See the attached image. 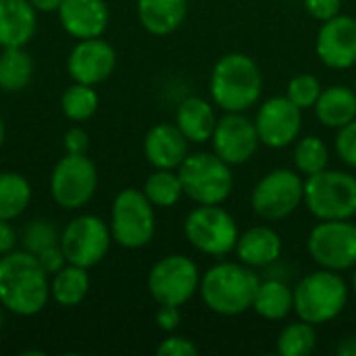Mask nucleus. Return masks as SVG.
I'll list each match as a JSON object with an SVG mask.
<instances>
[{
	"label": "nucleus",
	"mask_w": 356,
	"mask_h": 356,
	"mask_svg": "<svg viewBox=\"0 0 356 356\" xmlns=\"http://www.w3.org/2000/svg\"><path fill=\"white\" fill-rule=\"evenodd\" d=\"M50 300L48 273L27 250L0 257V307L19 317H33Z\"/></svg>",
	"instance_id": "1"
},
{
	"label": "nucleus",
	"mask_w": 356,
	"mask_h": 356,
	"mask_svg": "<svg viewBox=\"0 0 356 356\" xmlns=\"http://www.w3.org/2000/svg\"><path fill=\"white\" fill-rule=\"evenodd\" d=\"M209 92L213 104L223 113H246L263 94L261 67L244 52L223 54L211 71Z\"/></svg>",
	"instance_id": "2"
},
{
	"label": "nucleus",
	"mask_w": 356,
	"mask_h": 356,
	"mask_svg": "<svg viewBox=\"0 0 356 356\" xmlns=\"http://www.w3.org/2000/svg\"><path fill=\"white\" fill-rule=\"evenodd\" d=\"M259 275L244 263L223 261L207 269L198 294L209 311L221 317H238L252 311L259 290Z\"/></svg>",
	"instance_id": "3"
},
{
	"label": "nucleus",
	"mask_w": 356,
	"mask_h": 356,
	"mask_svg": "<svg viewBox=\"0 0 356 356\" xmlns=\"http://www.w3.org/2000/svg\"><path fill=\"white\" fill-rule=\"evenodd\" d=\"M346 280L330 269L305 275L294 286V313L311 325H325L338 319L348 305Z\"/></svg>",
	"instance_id": "4"
},
{
	"label": "nucleus",
	"mask_w": 356,
	"mask_h": 356,
	"mask_svg": "<svg viewBox=\"0 0 356 356\" xmlns=\"http://www.w3.org/2000/svg\"><path fill=\"white\" fill-rule=\"evenodd\" d=\"M305 207L319 221L356 217V175L327 167L305 177Z\"/></svg>",
	"instance_id": "5"
},
{
	"label": "nucleus",
	"mask_w": 356,
	"mask_h": 356,
	"mask_svg": "<svg viewBox=\"0 0 356 356\" xmlns=\"http://www.w3.org/2000/svg\"><path fill=\"white\" fill-rule=\"evenodd\" d=\"M184 196L196 204H223L234 190L232 165L215 152H194L177 169Z\"/></svg>",
	"instance_id": "6"
},
{
	"label": "nucleus",
	"mask_w": 356,
	"mask_h": 356,
	"mask_svg": "<svg viewBox=\"0 0 356 356\" xmlns=\"http://www.w3.org/2000/svg\"><path fill=\"white\" fill-rule=\"evenodd\" d=\"M108 227L113 234V242H117L121 248L138 250L148 246L156 234V215L152 202L142 190H121L115 196Z\"/></svg>",
	"instance_id": "7"
},
{
	"label": "nucleus",
	"mask_w": 356,
	"mask_h": 356,
	"mask_svg": "<svg viewBox=\"0 0 356 356\" xmlns=\"http://www.w3.org/2000/svg\"><path fill=\"white\" fill-rule=\"evenodd\" d=\"M305 204V177L296 169L265 173L250 192V207L263 221H284Z\"/></svg>",
	"instance_id": "8"
},
{
	"label": "nucleus",
	"mask_w": 356,
	"mask_h": 356,
	"mask_svg": "<svg viewBox=\"0 0 356 356\" xmlns=\"http://www.w3.org/2000/svg\"><path fill=\"white\" fill-rule=\"evenodd\" d=\"M184 236L200 254L221 259L234 252L240 229L221 204H198L184 221Z\"/></svg>",
	"instance_id": "9"
},
{
	"label": "nucleus",
	"mask_w": 356,
	"mask_h": 356,
	"mask_svg": "<svg viewBox=\"0 0 356 356\" xmlns=\"http://www.w3.org/2000/svg\"><path fill=\"white\" fill-rule=\"evenodd\" d=\"M202 273L186 254H167L148 271V292L159 307H184L200 288Z\"/></svg>",
	"instance_id": "10"
},
{
	"label": "nucleus",
	"mask_w": 356,
	"mask_h": 356,
	"mask_svg": "<svg viewBox=\"0 0 356 356\" xmlns=\"http://www.w3.org/2000/svg\"><path fill=\"white\" fill-rule=\"evenodd\" d=\"M307 252L319 269L336 273L353 271L356 265V223L353 219L319 221L309 232Z\"/></svg>",
	"instance_id": "11"
},
{
	"label": "nucleus",
	"mask_w": 356,
	"mask_h": 356,
	"mask_svg": "<svg viewBox=\"0 0 356 356\" xmlns=\"http://www.w3.org/2000/svg\"><path fill=\"white\" fill-rule=\"evenodd\" d=\"M98 188V171L86 154H65L52 169L50 194L52 200L65 211L86 207Z\"/></svg>",
	"instance_id": "12"
},
{
	"label": "nucleus",
	"mask_w": 356,
	"mask_h": 356,
	"mask_svg": "<svg viewBox=\"0 0 356 356\" xmlns=\"http://www.w3.org/2000/svg\"><path fill=\"white\" fill-rule=\"evenodd\" d=\"M113 234L106 221L96 215H79L60 232L58 244L67 263L90 269L98 265L111 248Z\"/></svg>",
	"instance_id": "13"
},
{
	"label": "nucleus",
	"mask_w": 356,
	"mask_h": 356,
	"mask_svg": "<svg viewBox=\"0 0 356 356\" xmlns=\"http://www.w3.org/2000/svg\"><path fill=\"white\" fill-rule=\"evenodd\" d=\"M254 125L263 146L273 150L288 148L302 134V108H298L286 94L267 98L257 111Z\"/></svg>",
	"instance_id": "14"
},
{
	"label": "nucleus",
	"mask_w": 356,
	"mask_h": 356,
	"mask_svg": "<svg viewBox=\"0 0 356 356\" xmlns=\"http://www.w3.org/2000/svg\"><path fill=\"white\" fill-rule=\"evenodd\" d=\"M211 146L232 167L248 163L261 146L254 119L246 117V113H225L217 119Z\"/></svg>",
	"instance_id": "15"
},
{
	"label": "nucleus",
	"mask_w": 356,
	"mask_h": 356,
	"mask_svg": "<svg viewBox=\"0 0 356 356\" xmlns=\"http://www.w3.org/2000/svg\"><path fill=\"white\" fill-rule=\"evenodd\" d=\"M317 58L336 71L356 67V19L350 15H336L321 23L315 38Z\"/></svg>",
	"instance_id": "16"
},
{
	"label": "nucleus",
	"mask_w": 356,
	"mask_h": 356,
	"mask_svg": "<svg viewBox=\"0 0 356 356\" xmlns=\"http://www.w3.org/2000/svg\"><path fill=\"white\" fill-rule=\"evenodd\" d=\"M117 67L115 48L100 38L79 40L67 56V73L73 81L98 86L113 75Z\"/></svg>",
	"instance_id": "17"
},
{
	"label": "nucleus",
	"mask_w": 356,
	"mask_h": 356,
	"mask_svg": "<svg viewBox=\"0 0 356 356\" xmlns=\"http://www.w3.org/2000/svg\"><path fill=\"white\" fill-rule=\"evenodd\" d=\"M56 13L63 29L75 40L100 38L111 19L104 0H63Z\"/></svg>",
	"instance_id": "18"
},
{
	"label": "nucleus",
	"mask_w": 356,
	"mask_h": 356,
	"mask_svg": "<svg viewBox=\"0 0 356 356\" xmlns=\"http://www.w3.org/2000/svg\"><path fill=\"white\" fill-rule=\"evenodd\" d=\"M190 154V142L175 123H156L144 136V156L154 169H179Z\"/></svg>",
	"instance_id": "19"
},
{
	"label": "nucleus",
	"mask_w": 356,
	"mask_h": 356,
	"mask_svg": "<svg viewBox=\"0 0 356 356\" xmlns=\"http://www.w3.org/2000/svg\"><path fill=\"white\" fill-rule=\"evenodd\" d=\"M282 250H284L282 236L269 225L248 227L246 232L240 234L236 248H234L238 261L252 269L273 265L282 257Z\"/></svg>",
	"instance_id": "20"
},
{
	"label": "nucleus",
	"mask_w": 356,
	"mask_h": 356,
	"mask_svg": "<svg viewBox=\"0 0 356 356\" xmlns=\"http://www.w3.org/2000/svg\"><path fill=\"white\" fill-rule=\"evenodd\" d=\"M38 29V10L29 0H0V48L27 46Z\"/></svg>",
	"instance_id": "21"
},
{
	"label": "nucleus",
	"mask_w": 356,
	"mask_h": 356,
	"mask_svg": "<svg viewBox=\"0 0 356 356\" xmlns=\"http://www.w3.org/2000/svg\"><path fill=\"white\" fill-rule=\"evenodd\" d=\"M175 125L190 144H204L213 138L217 115L209 100L200 96H188L175 108Z\"/></svg>",
	"instance_id": "22"
},
{
	"label": "nucleus",
	"mask_w": 356,
	"mask_h": 356,
	"mask_svg": "<svg viewBox=\"0 0 356 356\" xmlns=\"http://www.w3.org/2000/svg\"><path fill=\"white\" fill-rule=\"evenodd\" d=\"M138 19L152 35H169L188 17V0H138Z\"/></svg>",
	"instance_id": "23"
},
{
	"label": "nucleus",
	"mask_w": 356,
	"mask_h": 356,
	"mask_svg": "<svg viewBox=\"0 0 356 356\" xmlns=\"http://www.w3.org/2000/svg\"><path fill=\"white\" fill-rule=\"evenodd\" d=\"M315 108V117L321 125L330 129H340L356 119V92L348 86H330L323 88Z\"/></svg>",
	"instance_id": "24"
},
{
	"label": "nucleus",
	"mask_w": 356,
	"mask_h": 356,
	"mask_svg": "<svg viewBox=\"0 0 356 356\" xmlns=\"http://www.w3.org/2000/svg\"><path fill=\"white\" fill-rule=\"evenodd\" d=\"M252 311L265 321H284L294 311V288L282 280L261 282Z\"/></svg>",
	"instance_id": "25"
},
{
	"label": "nucleus",
	"mask_w": 356,
	"mask_h": 356,
	"mask_svg": "<svg viewBox=\"0 0 356 356\" xmlns=\"http://www.w3.org/2000/svg\"><path fill=\"white\" fill-rule=\"evenodd\" d=\"M33 58L25 46L2 48L0 52V90L15 94L25 90L33 79Z\"/></svg>",
	"instance_id": "26"
},
{
	"label": "nucleus",
	"mask_w": 356,
	"mask_h": 356,
	"mask_svg": "<svg viewBox=\"0 0 356 356\" xmlns=\"http://www.w3.org/2000/svg\"><path fill=\"white\" fill-rule=\"evenodd\" d=\"M90 292L88 269L67 263L50 280V298L65 309L77 307Z\"/></svg>",
	"instance_id": "27"
},
{
	"label": "nucleus",
	"mask_w": 356,
	"mask_h": 356,
	"mask_svg": "<svg viewBox=\"0 0 356 356\" xmlns=\"http://www.w3.org/2000/svg\"><path fill=\"white\" fill-rule=\"evenodd\" d=\"M31 202V184L15 171L0 173V219L13 221L21 217Z\"/></svg>",
	"instance_id": "28"
},
{
	"label": "nucleus",
	"mask_w": 356,
	"mask_h": 356,
	"mask_svg": "<svg viewBox=\"0 0 356 356\" xmlns=\"http://www.w3.org/2000/svg\"><path fill=\"white\" fill-rule=\"evenodd\" d=\"M142 192L152 202V207L159 209L175 207L184 196V186L177 169H154V173L146 177Z\"/></svg>",
	"instance_id": "29"
},
{
	"label": "nucleus",
	"mask_w": 356,
	"mask_h": 356,
	"mask_svg": "<svg viewBox=\"0 0 356 356\" xmlns=\"http://www.w3.org/2000/svg\"><path fill=\"white\" fill-rule=\"evenodd\" d=\"M330 167V148L319 136H300L294 142V169L309 177Z\"/></svg>",
	"instance_id": "30"
},
{
	"label": "nucleus",
	"mask_w": 356,
	"mask_h": 356,
	"mask_svg": "<svg viewBox=\"0 0 356 356\" xmlns=\"http://www.w3.org/2000/svg\"><path fill=\"white\" fill-rule=\"evenodd\" d=\"M98 104H100V98L94 86H86L77 81H73V86H69L60 96L63 115L75 123L92 119L98 111Z\"/></svg>",
	"instance_id": "31"
},
{
	"label": "nucleus",
	"mask_w": 356,
	"mask_h": 356,
	"mask_svg": "<svg viewBox=\"0 0 356 356\" xmlns=\"http://www.w3.org/2000/svg\"><path fill=\"white\" fill-rule=\"evenodd\" d=\"M277 353L282 356H309L317 348V332L315 325L298 319L294 323H288L275 344Z\"/></svg>",
	"instance_id": "32"
},
{
	"label": "nucleus",
	"mask_w": 356,
	"mask_h": 356,
	"mask_svg": "<svg viewBox=\"0 0 356 356\" xmlns=\"http://www.w3.org/2000/svg\"><path fill=\"white\" fill-rule=\"evenodd\" d=\"M323 92V86L319 81V77L311 75V73H298L288 81L286 88V96L302 111H309L317 104L319 96Z\"/></svg>",
	"instance_id": "33"
},
{
	"label": "nucleus",
	"mask_w": 356,
	"mask_h": 356,
	"mask_svg": "<svg viewBox=\"0 0 356 356\" xmlns=\"http://www.w3.org/2000/svg\"><path fill=\"white\" fill-rule=\"evenodd\" d=\"M58 229L52 221L48 219H35L31 223L25 225L23 229V236H21V244H23V250L31 252V254H38L42 252L44 248L52 246V244H58Z\"/></svg>",
	"instance_id": "34"
},
{
	"label": "nucleus",
	"mask_w": 356,
	"mask_h": 356,
	"mask_svg": "<svg viewBox=\"0 0 356 356\" xmlns=\"http://www.w3.org/2000/svg\"><path fill=\"white\" fill-rule=\"evenodd\" d=\"M334 148L346 167L356 169V119L338 129L336 140H334Z\"/></svg>",
	"instance_id": "35"
},
{
	"label": "nucleus",
	"mask_w": 356,
	"mask_h": 356,
	"mask_svg": "<svg viewBox=\"0 0 356 356\" xmlns=\"http://www.w3.org/2000/svg\"><path fill=\"white\" fill-rule=\"evenodd\" d=\"M159 356H198V346L186 338V336H175L171 334L169 338H165L159 348H156Z\"/></svg>",
	"instance_id": "36"
},
{
	"label": "nucleus",
	"mask_w": 356,
	"mask_h": 356,
	"mask_svg": "<svg viewBox=\"0 0 356 356\" xmlns=\"http://www.w3.org/2000/svg\"><path fill=\"white\" fill-rule=\"evenodd\" d=\"M302 2H305L307 13L319 23L340 15V8H342V0H302Z\"/></svg>",
	"instance_id": "37"
},
{
	"label": "nucleus",
	"mask_w": 356,
	"mask_h": 356,
	"mask_svg": "<svg viewBox=\"0 0 356 356\" xmlns=\"http://www.w3.org/2000/svg\"><path fill=\"white\" fill-rule=\"evenodd\" d=\"M35 259H38V263L42 265V269H44L48 275H54L56 271H60V269L67 265V259H65V254H63L60 244H52V246L44 248L42 252L35 254Z\"/></svg>",
	"instance_id": "38"
},
{
	"label": "nucleus",
	"mask_w": 356,
	"mask_h": 356,
	"mask_svg": "<svg viewBox=\"0 0 356 356\" xmlns=\"http://www.w3.org/2000/svg\"><path fill=\"white\" fill-rule=\"evenodd\" d=\"M88 144H90L88 134L81 127H71L63 136V146H65V152L69 154H86Z\"/></svg>",
	"instance_id": "39"
},
{
	"label": "nucleus",
	"mask_w": 356,
	"mask_h": 356,
	"mask_svg": "<svg viewBox=\"0 0 356 356\" xmlns=\"http://www.w3.org/2000/svg\"><path fill=\"white\" fill-rule=\"evenodd\" d=\"M181 323V313L179 307H159L156 311V325L165 334H173Z\"/></svg>",
	"instance_id": "40"
},
{
	"label": "nucleus",
	"mask_w": 356,
	"mask_h": 356,
	"mask_svg": "<svg viewBox=\"0 0 356 356\" xmlns=\"http://www.w3.org/2000/svg\"><path fill=\"white\" fill-rule=\"evenodd\" d=\"M17 232H15V227L8 223V221H4V219H0V257H4V254H8V252H13L15 250V246H17Z\"/></svg>",
	"instance_id": "41"
},
{
	"label": "nucleus",
	"mask_w": 356,
	"mask_h": 356,
	"mask_svg": "<svg viewBox=\"0 0 356 356\" xmlns=\"http://www.w3.org/2000/svg\"><path fill=\"white\" fill-rule=\"evenodd\" d=\"M63 0H29V4L38 13H56Z\"/></svg>",
	"instance_id": "42"
},
{
	"label": "nucleus",
	"mask_w": 356,
	"mask_h": 356,
	"mask_svg": "<svg viewBox=\"0 0 356 356\" xmlns=\"http://www.w3.org/2000/svg\"><path fill=\"white\" fill-rule=\"evenodd\" d=\"M336 353L342 356H356V334L355 336H348V338H344V340L338 344Z\"/></svg>",
	"instance_id": "43"
},
{
	"label": "nucleus",
	"mask_w": 356,
	"mask_h": 356,
	"mask_svg": "<svg viewBox=\"0 0 356 356\" xmlns=\"http://www.w3.org/2000/svg\"><path fill=\"white\" fill-rule=\"evenodd\" d=\"M2 142H4V121L0 117V146H2Z\"/></svg>",
	"instance_id": "44"
},
{
	"label": "nucleus",
	"mask_w": 356,
	"mask_h": 356,
	"mask_svg": "<svg viewBox=\"0 0 356 356\" xmlns=\"http://www.w3.org/2000/svg\"><path fill=\"white\" fill-rule=\"evenodd\" d=\"M353 292L356 294V265L353 267Z\"/></svg>",
	"instance_id": "45"
},
{
	"label": "nucleus",
	"mask_w": 356,
	"mask_h": 356,
	"mask_svg": "<svg viewBox=\"0 0 356 356\" xmlns=\"http://www.w3.org/2000/svg\"><path fill=\"white\" fill-rule=\"evenodd\" d=\"M2 325H4V315H2V307H0V332H2Z\"/></svg>",
	"instance_id": "46"
},
{
	"label": "nucleus",
	"mask_w": 356,
	"mask_h": 356,
	"mask_svg": "<svg viewBox=\"0 0 356 356\" xmlns=\"http://www.w3.org/2000/svg\"><path fill=\"white\" fill-rule=\"evenodd\" d=\"M353 88H355V92H356V75H355V86H353Z\"/></svg>",
	"instance_id": "47"
}]
</instances>
